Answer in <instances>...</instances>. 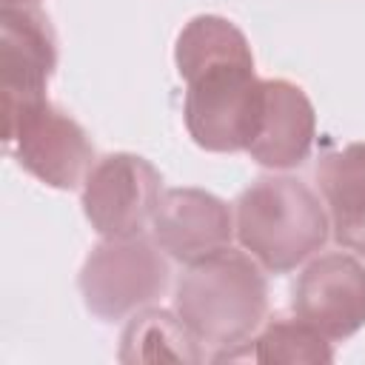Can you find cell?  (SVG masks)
Instances as JSON below:
<instances>
[{"instance_id": "7c38bea8", "label": "cell", "mask_w": 365, "mask_h": 365, "mask_svg": "<svg viewBox=\"0 0 365 365\" xmlns=\"http://www.w3.org/2000/svg\"><path fill=\"white\" fill-rule=\"evenodd\" d=\"M120 362H202L205 354L191 328L171 311H137L120 336Z\"/></svg>"}, {"instance_id": "8fae6325", "label": "cell", "mask_w": 365, "mask_h": 365, "mask_svg": "<svg viewBox=\"0 0 365 365\" xmlns=\"http://www.w3.org/2000/svg\"><path fill=\"white\" fill-rule=\"evenodd\" d=\"M317 182L336 242L365 257V143L325 151L317 163Z\"/></svg>"}, {"instance_id": "3957f363", "label": "cell", "mask_w": 365, "mask_h": 365, "mask_svg": "<svg viewBox=\"0 0 365 365\" xmlns=\"http://www.w3.org/2000/svg\"><path fill=\"white\" fill-rule=\"evenodd\" d=\"M319 197L297 177H259L237 200V240L271 274H285L328 240Z\"/></svg>"}, {"instance_id": "ba28073f", "label": "cell", "mask_w": 365, "mask_h": 365, "mask_svg": "<svg viewBox=\"0 0 365 365\" xmlns=\"http://www.w3.org/2000/svg\"><path fill=\"white\" fill-rule=\"evenodd\" d=\"M57 68V34L43 9H0V94L3 106L46 97Z\"/></svg>"}, {"instance_id": "277c9868", "label": "cell", "mask_w": 365, "mask_h": 365, "mask_svg": "<svg viewBox=\"0 0 365 365\" xmlns=\"http://www.w3.org/2000/svg\"><path fill=\"white\" fill-rule=\"evenodd\" d=\"M3 145L40 182L71 191L94 168V145L83 125L48 97L3 106Z\"/></svg>"}, {"instance_id": "8992f818", "label": "cell", "mask_w": 365, "mask_h": 365, "mask_svg": "<svg viewBox=\"0 0 365 365\" xmlns=\"http://www.w3.org/2000/svg\"><path fill=\"white\" fill-rule=\"evenodd\" d=\"M163 174L140 154L103 157L83 182V214L100 237L143 234L160 202Z\"/></svg>"}, {"instance_id": "9c48e42d", "label": "cell", "mask_w": 365, "mask_h": 365, "mask_svg": "<svg viewBox=\"0 0 365 365\" xmlns=\"http://www.w3.org/2000/svg\"><path fill=\"white\" fill-rule=\"evenodd\" d=\"M154 240L174 259L191 265L231 245V208L202 188H168L151 217Z\"/></svg>"}, {"instance_id": "5b68a950", "label": "cell", "mask_w": 365, "mask_h": 365, "mask_svg": "<svg viewBox=\"0 0 365 365\" xmlns=\"http://www.w3.org/2000/svg\"><path fill=\"white\" fill-rule=\"evenodd\" d=\"M168 279L171 271L163 251L148 237L131 234L103 237L86 257L77 282L86 308L103 322H117L163 297Z\"/></svg>"}, {"instance_id": "6da1fadb", "label": "cell", "mask_w": 365, "mask_h": 365, "mask_svg": "<svg viewBox=\"0 0 365 365\" xmlns=\"http://www.w3.org/2000/svg\"><path fill=\"white\" fill-rule=\"evenodd\" d=\"M185 80V128L205 151H245L262 120V80L245 34L225 17L188 20L174 48Z\"/></svg>"}, {"instance_id": "5bb4252c", "label": "cell", "mask_w": 365, "mask_h": 365, "mask_svg": "<svg viewBox=\"0 0 365 365\" xmlns=\"http://www.w3.org/2000/svg\"><path fill=\"white\" fill-rule=\"evenodd\" d=\"M34 0H3V6H31Z\"/></svg>"}, {"instance_id": "7a4b0ae2", "label": "cell", "mask_w": 365, "mask_h": 365, "mask_svg": "<svg viewBox=\"0 0 365 365\" xmlns=\"http://www.w3.org/2000/svg\"><path fill=\"white\" fill-rule=\"evenodd\" d=\"M174 311L200 342L222 351L242 345L268 311L262 265L231 245L191 262L177 279Z\"/></svg>"}, {"instance_id": "52a82bcc", "label": "cell", "mask_w": 365, "mask_h": 365, "mask_svg": "<svg viewBox=\"0 0 365 365\" xmlns=\"http://www.w3.org/2000/svg\"><path fill=\"white\" fill-rule=\"evenodd\" d=\"M291 308L328 339H348L365 325V265L348 254L311 259L291 288Z\"/></svg>"}, {"instance_id": "30bf717a", "label": "cell", "mask_w": 365, "mask_h": 365, "mask_svg": "<svg viewBox=\"0 0 365 365\" xmlns=\"http://www.w3.org/2000/svg\"><path fill=\"white\" fill-rule=\"evenodd\" d=\"M317 137V114L308 94L288 80H262L259 131L245 148L265 168H297L308 160Z\"/></svg>"}, {"instance_id": "4fadbf2b", "label": "cell", "mask_w": 365, "mask_h": 365, "mask_svg": "<svg viewBox=\"0 0 365 365\" xmlns=\"http://www.w3.org/2000/svg\"><path fill=\"white\" fill-rule=\"evenodd\" d=\"M234 359H254V362H331L334 348L328 336H322L314 325L288 317H274L251 342L225 348L214 354V362H234Z\"/></svg>"}]
</instances>
